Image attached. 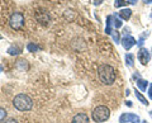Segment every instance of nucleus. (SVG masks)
<instances>
[{
	"label": "nucleus",
	"mask_w": 152,
	"mask_h": 123,
	"mask_svg": "<svg viewBox=\"0 0 152 123\" xmlns=\"http://www.w3.org/2000/svg\"><path fill=\"white\" fill-rule=\"evenodd\" d=\"M98 75H99V79L102 80V83L105 85H112L115 81V78H117L114 67H112L110 65H105V64L99 66Z\"/></svg>",
	"instance_id": "obj_1"
},
{
	"label": "nucleus",
	"mask_w": 152,
	"mask_h": 123,
	"mask_svg": "<svg viewBox=\"0 0 152 123\" xmlns=\"http://www.w3.org/2000/svg\"><path fill=\"white\" fill-rule=\"evenodd\" d=\"M13 105L15 107V109L20 111V112H26V111H31L33 107V100L31 99L29 95H27L24 93H20L15 95L13 100Z\"/></svg>",
	"instance_id": "obj_2"
},
{
	"label": "nucleus",
	"mask_w": 152,
	"mask_h": 123,
	"mask_svg": "<svg viewBox=\"0 0 152 123\" xmlns=\"http://www.w3.org/2000/svg\"><path fill=\"white\" fill-rule=\"evenodd\" d=\"M91 117L96 123L105 122L107 119H109V117H110V111H109V108H107L105 105H99L93 111Z\"/></svg>",
	"instance_id": "obj_3"
},
{
	"label": "nucleus",
	"mask_w": 152,
	"mask_h": 123,
	"mask_svg": "<svg viewBox=\"0 0 152 123\" xmlns=\"http://www.w3.org/2000/svg\"><path fill=\"white\" fill-rule=\"evenodd\" d=\"M9 24L13 29H20V28L24 26V15L19 12L13 13L10 15V19H9Z\"/></svg>",
	"instance_id": "obj_4"
},
{
	"label": "nucleus",
	"mask_w": 152,
	"mask_h": 123,
	"mask_svg": "<svg viewBox=\"0 0 152 123\" xmlns=\"http://www.w3.org/2000/svg\"><path fill=\"white\" fill-rule=\"evenodd\" d=\"M121 123H141L138 116L133 114V113H123L119 118Z\"/></svg>",
	"instance_id": "obj_5"
},
{
	"label": "nucleus",
	"mask_w": 152,
	"mask_h": 123,
	"mask_svg": "<svg viewBox=\"0 0 152 123\" xmlns=\"http://www.w3.org/2000/svg\"><path fill=\"white\" fill-rule=\"evenodd\" d=\"M150 59H151V55H150V51L145 48V47H141L140 51H138V60L142 65H146L150 62Z\"/></svg>",
	"instance_id": "obj_6"
},
{
	"label": "nucleus",
	"mask_w": 152,
	"mask_h": 123,
	"mask_svg": "<svg viewBox=\"0 0 152 123\" xmlns=\"http://www.w3.org/2000/svg\"><path fill=\"white\" fill-rule=\"evenodd\" d=\"M121 42H122V46L124 47L126 50H131L132 47H133V46H134V45L137 43V42H136V40L133 38L132 36H126V37H123Z\"/></svg>",
	"instance_id": "obj_7"
},
{
	"label": "nucleus",
	"mask_w": 152,
	"mask_h": 123,
	"mask_svg": "<svg viewBox=\"0 0 152 123\" xmlns=\"http://www.w3.org/2000/svg\"><path fill=\"white\" fill-rule=\"evenodd\" d=\"M71 123H89V117L85 113H77Z\"/></svg>",
	"instance_id": "obj_8"
},
{
	"label": "nucleus",
	"mask_w": 152,
	"mask_h": 123,
	"mask_svg": "<svg viewBox=\"0 0 152 123\" xmlns=\"http://www.w3.org/2000/svg\"><path fill=\"white\" fill-rule=\"evenodd\" d=\"M132 15V10L129 8H127V9H122V10L119 12V17L122 18L123 20H128L131 18Z\"/></svg>",
	"instance_id": "obj_9"
},
{
	"label": "nucleus",
	"mask_w": 152,
	"mask_h": 123,
	"mask_svg": "<svg viewBox=\"0 0 152 123\" xmlns=\"http://www.w3.org/2000/svg\"><path fill=\"white\" fill-rule=\"evenodd\" d=\"M42 13V17H39V15H37V19L39 20L42 24H48V22H50V15L47 14L46 12H41Z\"/></svg>",
	"instance_id": "obj_10"
},
{
	"label": "nucleus",
	"mask_w": 152,
	"mask_h": 123,
	"mask_svg": "<svg viewBox=\"0 0 152 123\" xmlns=\"http://www.w3.org/2000/svg\"><path fill=\"white\" fill-rule=\"evenodd\" d=\"M112 27H113V15H109L107 18V27H105V32L108 33V34H112L113 33Z\"/></svg>",
	"instance_id": "obj_11"
},
{
	"label": "nucleus",
	"mask_w": 152,
	"mask_h": 123,
	"mask_svg": "<svg viewBox=\"0 0 152 123\" xmlns=\"http://www.w3.org/2000/svg\"><path fill=\"white\" fill-rule=\"evenodd\" d=\"M147 85H148V81H147V80H143V79H138V80H137V86H138L142 92H146Z\"/></svg>",
	"instance_id": "obj_12"
},
{
	"label": "nucleus",
	"mask_w": 152,
	"mask_h": 123,
	"mask_svg": "<svg viewBox=\"0 0 152 123\" xmlns=\"http://www.w3.org/2000/svg\"><path fill=\"white\" fill-rule=\"evenodd\" d=\"M22 52V50L19 48L18 46H10L8 48V53L9 55H12V56H15V55H19Z\"/></svg>",
	"instance_id": "obj_13"
},
{
	"label": "nucleus",
	"mask_w": 152,
	"mask_h": 123,
	"mask_svg": "<svg viewBox=\"0 0 152 123\" xmlns=\"http://www.w3.org/2000/svg\"><path fill=\"white\" fill-rule=\"evenodd\" d=\"M126 64H127V66H129V67H132V66L134 65V56L132 53L126 55Z\"/></svg>",
	"instance_id": "obj_14"
},
{
	"label": "nucleus",
	"mask_w": 152,
	"mask_h": 123,
	"mask_svg": "<svg viewBox=\"0 0 152 123\" xmlns=\"http://www.w3.org/2000/svg\"><path fill=\"white\" fill-rule=\"evenodd\" d=\"M136 98L138 99V100H140L142 104H145V105H148V102H147V99H146L143 95H142V94H141L138 90H137V89H136Z\"/></svg>",
	"instance_id": "obj_15"
},
{
	"label": "nucleus",
	"mask_w": 152,
	"mask_h": 123,
	"mask_svg": "<svg viewBox=\"0 0 152 123\" xmlns=\"http://www.w3.org/2000/svg\"><path fill=\"white\" fill-rule=\"evenodd\" d=\"M27 50L29 51V52H36V51L39 50V47H38L37 45H34V43H29V45L27 46Z\"/></svg>",
	"instance_id": "obj_16"
},
{
	"label": "nucleus",
	"mask_w": 152,
	"mask_h": 123,
	"mask_svg": "<svg viewBox=\"0 0 152 123\" xmlns=\"http://www.w3.org/2000/svg\"><path fill=\"white\" fill-rule=\"evenodd\" d=\"M113 26L115 27V28H121V27H122V22H121V19H118L115 15H113Z\"/></svg>",
	"instance_id": "obj_17"
},
{
	"label": "nucleus",
	"mask_w": 152,
	"mask_h": 123,
	"mask_svg": "<svg viewBox=\"0 0 152 123\" xmlns=\"http://www.w3.org/2000/svg\"><path fill=\"white\" fill-rule=\"evenodd\" d=\"M5 118H7V111L4 108H0V123L5 119Z\"/></svg>",
	"instance_id": "obj_18"
},
{
	"label": "nucleus",
	"mask_w": 152,
	"mask_h": 123,
	"mask_svg": "<svg viewBox=\"0 0 152 123\" xmlns=\"http://www.w3.org/2000/svg\"><path fill=\"white\" fill-rule=\"evenodd\" d=\"M112 37H113V40H114L115 43H119V42H121V40H119V33H118L117 31L112 33Z\"/></svg>",
	"instance_id": "obj_19"
},
{
	"label": "nucleus",
	"mask_w": 152,
	"mask_h": 123,
	"mask_svg": "<svg viewBox=\"0 0 152 123\" xmlns=\"http://www.w3.org/2000/svg\"><path fill=\"white\" fill-rule=\"evenodd\" d=\"M127 3H128V1H124V0H115L114 5H115L117 8H119V7H124V5H127Z\"/></svg>",
	"instance_id": "obj_20"
},
{
	"label": "nucleus",
	"mask_w": 152,
	"mask_h": 123,
	"mask_svg": "<svg viewBox=\"0 0 152 123\" xmlns=\"http://www.w3.org/2000/svg\"><path fill=\"white\" fill-rule=\"evenodd\" d=\"M148 97L152 99V84L150 85V88H148Z\"/></svg>",
	"instance_id": "obj_21"
},
{
	"label": "nucleus",
	"mask_w": 152,
	"mask_h": 123,
	"mask_svg": "<svg viewBox=\"0 0 152 123\" xmlns=\"http://www.w3.org/2000/svg\"><path fill=\"white\" fill-rule=\"evenodd\" d=\"M5 123H18L14 118H10V119H8V121H5Z\"/></svg>",
	"instance_id": "obj_22"
},
{
	"label": "nucleus",
	"mask_w": 152,
	"mask_h": 123,
	"mask_svg": "<svg viewBox=\"0 0 152 123\" xmlns=\"http://www.w3.org/2000/svg\"><path fill=\"white\" fill-rule=\"evenodd\" d=\"M127 1L129 3V4H136L137 1H138V0H127Z\"/></svg>",
	"instance_id": "obj_23"
},
{
	"label": "nucleus",
	"mask_w": 152,
	"mask_h": 123,
	"mask_svg": "<svg viewBox=\"0 0 152 123\" xmlns=\"http://www.w3.org/2000/svg\"><path fill=\"white\" fill-rule=\"evenodd\" d=\"M103 1V0H95V1H94V4H95V5H99V4H100Z\"/></svg>",
	"instance_id": "obj_24"
},
{
	"label": "nucleus",
	"mask_w": 152,
	"mask_h": 123,
	"mask_svg": "<svg viewBox=\"0 0 152 123\" xmlns=\"http://www.w3.org/2000/svg\"><path fill=\"white\" fill-rule=\"evenodd\" d=\"M143 3H146V4H151V3H152V0H143Z\"/></svg>",
	"instance_id": "obj_25"
},
{
	"label": "nucleus",
	"mask_w": 152,
	"mask_h": 123,
	"mask_svg": "<svg viewBox=\"0 0 152 123\" xmlns=\"http://www.w3.org/2000/svg\"><path fill=\"white\" fill-rule=\"evenodd\" d=\"M127 105L128 107H132V102H127Z\"/></svg>",
	"instance_id": "obj_26"
},
{
	"label": "nucleus",
	"mask_w": 152,
	"mask_h": 123,
	"mask_svg": "<svg viewBox=\"0 0 152 123\" xmlns=\"http://www.w3.org/2000/svg\"><path fill=\"white\" fill-rule=\"evenodd\" d=\"M150 114H151V117H152V111H151V112H150Z\"/></svg>",
	"instance_id": "obj_27"
},
{
	"label": "nucleus",
	"mask_w": 152,
	"mask_h": 123,
	"mask_svg": "<svg viewBox=\"0 0 152 123\" xmlns=\"http://www.w3.org/2000/svg\"><path fill=\"white\" fill-rule=\"evenodd\" d=\"M142 123H147V122H146V121H143V122H142Z\"/></svg>",
	"instance_id": "obj_28"
},
{
	"label": "nucleus",
	"mask_w": 152,
	"mask_h": 123,
	"mask_svg": "<svg viewBox=\"0 0 152 123\" xmlns=\"http://www.w3.org/2000/svg\"><path fill=\"white\" fill-rule=\"evenodd\" d=\"M0 38H1V36H0Z\"/></svg>",
	"instance_id": "obj_29"
}]
</instances>
